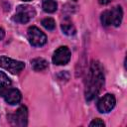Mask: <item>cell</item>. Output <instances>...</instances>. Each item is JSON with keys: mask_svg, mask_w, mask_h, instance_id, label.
I'll list each match as a JSON object with an SVG mask.
<instances>
[{"mask_svg": "<svg viewBox=\"0 0 127 127\" xmlns=\"http://www.w3.org/2000/svg\"><path fill=\"white\" fill-rule=\"evenodd\" d=\"M116 100L113 94L107 93L103 95L97 102V110L101 113H108L115 106Z\"/></svg>", "mask_w": 127, "mask_h": 127, "instance_id": "obj_8", "label": "cell"}, {"mask_svg": "<svg viewBox=\"0 0 127 127\" xmlns=\"http://www.w3.org/2000/svg\"><path fill=\"white\" fill-rule=\"evenodd\" d=\"M61 28H62L63 33L65 34V35H67V36H72V35H74L75 32H76L74 25H73L71 22H68V21L64 22V23L61 25Z\"/></svg>", "mask_w": 127, "mask_h": 127, "instance_id": "obj_12", "label": "cell"}, {"mask_svg": "<svg viewBox=\"0 0 127 127\" xmlns=\"http://www.w3.org/2000/svg\"><path fill=\"white\" fill-rule=\"evenodd\" d=\"M0 67L8 70L12 74H18L25 68V64L23 62L2 56L0 57Z\"/></svg>", "mask_w": 127, "mask_h": 127, "instance_id": "obj_4", "label": "cell"}, {"mask_svg": "<svg viewBox=\"0 0 127 127\" xmlns=\"http://www.w3.org/2000/svg\"><path fill=\"white\" fill-rule=\"evenodd\" d=\"M42 25H43L44 28H46L49 31H53L56 28V22H55V20L53 18H50V17L43 19L42 20Z\"/></svg>", "mask_w": 127, "mask_h": 127, "instance_id": "obj_14", "label": "cell"}, {"mask_svg": "<svg viewBox=\"0 0 127 127\" xmlns=\"http://www.w3.org/2000/svg\"><path fill=\"white\" fill-rule=\"evenodd\" d=\"M36 15V10L34 7L29 5H20L16 9V13L13 16V21L20 24H26Z\"/></svg>", "mask_w": 127, "mask_h": 127, "instance_id": "obj_3", "label": "cell"}, {"mask_svg": "<svg viewBox=\"0 0 127 127\" xmlns=\"http://www.w3.org/2000/svg\"><path fill=\"white\" fill-rule=\"evenodd\" d=\"M112 0H98V2L101 4V5H106L108 3H110Z\"/></svg>", "mask_w": 127, "mask_h": 127, "instance_id": "obj_17", "label": "cell"}, {"mask_svg": "<svg viewBox=\"0 0 127 127\" xmlns=\"http://www.w3.org/2000/svg\"><path fill=\"white\" fill-rule=\"evenodd\" d=\"M22 1H31V0H22Z\"/></svg>", "mask_w": 127, "mask_h": 127, "instance_id": "obj_18", "label": "cell"}, {"mask_svg": "<svg viewBox=\"0 0 127 127\" xmlns=\"http://www.w3.org/2000/svg\"><path fill=\"white\" fill-rule=\"evenodd\" d=\"M28 40L34 47H42L47 43V36L38 27L32 26L28 29Z\"/></svg>", "mask_w": 127, "mask_h": 127, "instance_id": "obj_5", "label": "cell"}, {"mask_svg": "<svg viewBox=\"0 0 127 127\" xmlns=\"http://www.w3.org/2000/svg\"><path fill=\"white\" fill-rule=\"evenodd\" d=\"M122 18L123 11L120 6H115L111 10H106L100 16V20L103 26L112 25L114 27H118L122 22Z\"/></svg>", "mask_w": 127, "mask_h": 127, "instance_id": "obj_2", "label": "cell"}, {"mask_svg": "<svg viewBox=\"0 0 127 127\" xmlns=\"http://www.w3.org/2000/svg\"><path fill=\"white\" fill-rule=\"evenodd\" d=\"M105 124H104V122L100 119V118H96V119H93L90 123H89V126L90 127H93V126H95V127H103Z\"/></svg>", "mask_w": 127, "mask_h": 127, "instance_id": "obj_15", "label": "cell"}, {"mask_svg": "<svg viewBox=\"0 0 127 127\" xmlns=\"http://www.w3.org/2000/svg\"><path fill=\"white\" fill-rule=\"evenodd\" d=\"M9 119H10V121H11V123L13 125L20 126V127L27 126V122H28V110H27L26 106H20L15 111V113L9 115Z\"/></svg>", "mask_w": 127, "mask_h": 127, "instance_id": "obj_7", "label": "cell"}, {"mask_svg": "<svg viewBox=\"0 0 127 127\" xmlns=\"http://www.w3.org/2000/svg\"><path fill=\"white\" fill-rule=\"evenodd\" d=\"M31 64H32V67L35 71H42L48 67V62L42 58L34 59L31 62Z\"/></svg>", "mask_w": 127, "mask_h": 127, "instance_id": "obj_11", "label": "cell"}, {"mask_svg": "<svg viewBox=\"0 0 127 127\" xmlns=\"http://www.w3.org/2000/svg\"><path fill=\"white\" fill-rule=\"evenodd\" d=\"M4 37H5V31L3 28L0 27V41H2L4 39Z\"/></svg>", "mask_w": 127, "mask_h": 127, "instance_id": "obj_16", "label": "cell"}, {"mask_svg": "<svg viewBox=\"0 0 127 127\" xmlns=\"http://www.w3.org/2000/svg\"><path fill=\"white\" fill-rule=\"evenodd\" d=\"M104 85V74L103 68L99 62L93 61L89 66L87 73V78L85 81V99L86 101H91L94 99Z\"/></svg>", "mask_w": 127, "mask_h": 127, "instance_id": "obj_1", "label": "cell"}, {"mask_svg": "<svg viewBox=\"0 0 127 127\" xmlns=\"http://www.w3.org/2000/svg\"><path fill=\"white\" fill-rule=\"evenodd\" d=\"M3 97H4L5 101H6L8 104H10V105H15V104H18V103L21 101V99H22V94H21V92H20L18 89L10 87V88L6 91V93L4 94Z\"/></svg>", "mask_w": 127, "mask_h": 127, "instance_id": "obj_9", "label": "cell"}, {"mask_svg": "<svg viewBox=\"0 0 127 127\" xmlns=\"http://www.w3.org/2000/svg\"><path fill=\"white\" fill-rule=\"evenodd\" d=\"M43 10L47 13H54L58 8V4L55 0H44L43 2Z\"/></svg>", "mask_w": 127, "mask_h": 127, "instance_id": "obj_13", "label": "cell"}, {"mask_svg": "<svg viewBox=\"0 0 127 127\" xmlns=\"http://www.w3.org/2000/svg\"><path fill=\"white\" fill-rule=\"evenodd\" d=\"M70 60V51L67 47L63 46L58 48L53 55V63L57 65H64Z\"/></svg>", "mask_w": 127, "mask_h": 127, "instance_id": "obj_6", "label": "cell"}, {"mask_svg": "<svg viewBox=\"0 0 127 127\" xmlns=\"http://www.w3.org/2000/svg\"><path fill=\"white\" fill-rule=\"evenodd\" d=\"M11 85H12L11 79L7 76L6 73L0 71V96L3 97L6 91L11 87Z\"/></svg>", "mask_w": 127, "mask_h": 127, "instance_id": "obj_10", "label": "cell"}]
</instances>
